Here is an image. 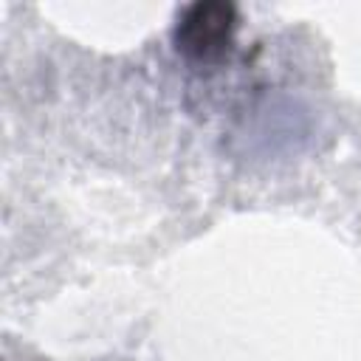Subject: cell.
<instances>
[{
    "label": "cell",
    "instance_id": "cell-1",
    "mask_svg": "<svg viewBox=\"0 0 361 361\" xmlns=\"http://www.w3.org/2000/svg\"><path fill=\"white\" fill-rule=\"evenodd\" d=\"M237 28V8L223 0H197L186 6L175 25V45L195 62H214L228 54Z\"/></svg>",
    "mask_w": 361,
    "mask_h": 361
}]
</instances>
